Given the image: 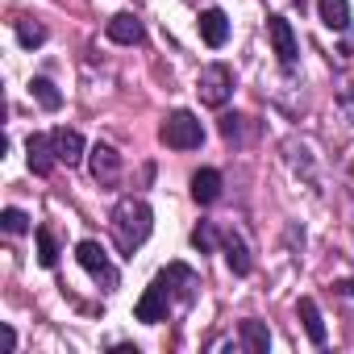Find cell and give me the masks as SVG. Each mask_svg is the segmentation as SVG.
<instances>
[{"label": "cell", "mask_w": 354, "mask_h": 354, "mask_svg": "<svg viewBox=\"0 0 354 354\" xmlns=\"http://www.w3.org/2000/svg\"><path fill=\"white\" fill-rule=\"evenodd\" d=\"M150 230H154V213H150L146 201L125 196V201L113 209V238H117L121 254H133V250L150 238Z\"/></svg>", "instance_id": "1"}, {"label": "cell", "mask_w": 354, "mask_h": 354, "mask_svg": "<svg viewBox=\"0 0 354 354\" xmlns=\"http://www.w3.org/2000/svg\"><path fill=\"white\" fill-rule=\"evenodd\" d=\"M158 138L171 146V150H196L201 142H205V129H201V121L192 117V113H171L167 121H162V129H158Z\"/></svg>", "instance_id": "2"}, {"label": "cell", "mask_w": 354, "mask_h": 354, "mask_svg": "<svg viewBox=\"0 0 354 354\" xmlns=\"http://www.w3.org/2000/svg\"><path fill=\"white\" fill-rule=\"evenodd\" d=\"M75 259H80V267H84V271L104 288V292H113V288H117V267L109 263V254H104V246H100V242H92V238H88V242H80V246H75Z\"/></svg>", "instance_id": "3"}, {"label": "cell", "mask_w": 354, "mask_h": 354, "mask_svg": "<svg viewBox=\"0 0 354 354\" xmlns=\"http://www.w3.org/2000/svg\"><path fill=\"white\" fill-rule=\"evenodd\" d=\"M196 92H201L205 104L221 109V104L230 100V92H234V71H230L225 63H209V67L201 71V80H196Z\"/></svg>", "instance_id": "4"}, {"label": "cell", "mask_w": 354, "mask_h": 354, "mask_svg": "<svg viewBox=\"0 0 354 354\" xmlns=\"http://www.w3.org/2000/svg\"><path fill=\"white\" fill-rule=\"evenodd\" d=\"M167 308H171V292H167V283H162V279H154V283L142 292V300H138L133 317H138V321H146V325H158V321H167Z\"/></svg>", "instance_id": "5"}, {"label": "cell", "mask_w": 354, "mask_h": 354, "mask_svg": "<svg viewBox=\"0 0 354 354\" xmlns=\"http://www.w3.org/2000/svg\"><path fill=\"white\" fill-rule=\"evenodd\" d=\"M26 158H30V171H34V175H50V171L59 167L55 138H50V133H30V142H26Z\"/></svg>", "instance_id": "6"}, {"label": "cell", "mask_w": 354, "mask_h": 354, "mask_svg": "<svg viewBox=\"0 0 354 354\" xmlns=\"http://www.w3.org/2000/svg\"><path fill=\"white\" fill-rule=\"evenodd\" d=\"M267 34H271V46H275V55H279V63L283 67H292L296 63V34H292V21L288 17H267Z\"/></svg>", "instance_id": "7"}, {"label": "cell", "mask_w": 354, "mask_h": 354, "mask_svg": "<svg viewBox=\"0 0 354 354\" xmlns=\"http://www.w3.org/2000/svg\"><path fill=\"white\" fill-rule=\"evenodd\" d=\"M88 167H92V175L100 184H113L117 175H121V154L113 150V146H104V142H96L92 150H88Z\"/></svg>", "instance_id": "8"}, {"label": "cell", "mask_w": 354, "mask_h": 354, "mask_svg": "<svg viewBox=\"0 0 354 354\" xmlns=\"http://www.w3.org/2000/svg\"><path fill=\"white\" fill-rule=\"evenodd\" d=\"M104 34H109V42H117V46H138V42L146 38L142 21H138L133 13H117V17H109Z\"/></svg>", "instance_id": "9"}, {"label": "cell", "mask_w": 354, "mask_h": 354, "mask_svg": "<svg viewBox=\"0 0 354 354\" xmlns=\"http://www.w3.org/2000/svg\"><path fill=\"white\" fill-rule=\"evenodd\" d=\"M196 26H201V38H205V46L221 50V46L230 42V17H225L221 9H205Z\"/></svg>", "instance_id": "10"}, {"label": "cell", "mask_w": 354, "mask_h": 354, "mask_svg": "<svg viewBox=\"0 0 354 354\" xmlns=\"http://www.w3.org/2000/svg\"><path fill=\"white\" fill-rule=\"evenodd\" d=\"M158 279L167 283V292H171L175 300H192V292H196V271L184 267V263H171Z\"/></svg>", "instance_id": "11"}, {"label": "cell", "mask_w": 354, "mask_h": 354, "mask_svg": "<svg viewBox=\"0 0 354 354\" xmlns=\"http://www.w3.org/2000/svg\"><path fill=\"white\" fill-rule=\"evenodd\" d=\"M50 138H55V154H59V162L75 167V162L84 158V138H80V129L59 125V129H50Z\"/></svg>", "instance_id": "12"}, {"label": "cell", "mask_w": 354, "mask_h": 354, "mask_svg": "<svg viewBox=\"0 0 354 354\" xmlns=\"http://www.w3.org/2000/svg\"><path fill=\"white\" fill-rule=\"evenodd\" d=\"M217 196H221V175H217L213 167L196 171V175H192V201H196V205H213Z\"/></svg>", "instance_id": "13"}, {"label": "cell", "mask_w": 354, "mask_h": 354, "mask_svg": "<svg viewBox=\"0 0 354 354\" xmlns=\"http://www.w3.org/2000/svg\"><path fill=\"white\" fill-rule=\"evenodd\" d=\"M296 313H300V321H304V333H308V342H313V346H325V321H321V308H317V300H313V296H304V300L296 304Z\"/></svg>", "instance_id": "14"}, {"label": "cell", "mask_w": 354, "mask_h": 354, "mask_svg": "<svg viewBox=\"0 0 354 354\" xmlns=\"http://www.w3.org/2000/svg\"><path fill=\"white\" fill-rule=\"evenodd\" d=\"M242 346H246V354H267L271 350V329L263 321H242Z\"/></svg>", "instance_id": "15"}, {"label": "cell", "mask_w": 354, "mask_h": 354, "mask_svg": "<svg viewBox=\"0 0 354 354\" xmlns=\"http://www.w3.org/2000/svg\"><path fill=\"white\" fill-rule=\"evenodd\" d=\"M317 13L329 30H346L350 26V0H317Z\"/></svg>", "instance_id": "16"}, {"label": "cell", "mask_w": 354, "mask_h": 354, "mask_svg": "<svg viewBox=\"0 0 354 354\" xmlns=\"http://www.w3.org/2000/svg\"><path fill=\"white\" fill-rule=\"evenodd\" d=\"M30 92H34V100H38L42 109H50V113H55V109L63 104V92H59V88H55V84H50L46 75H38V80L30 84Z\"/></svg>", "instance_id": "17"}, {"label": "cell", "mask_w": 354, "mask_h": 354, "mask_svg": "<svg viewBox=\"0 0 354 354\" xmlns=\"http://www.w3.org/2000/svg\"><path fill=\"white\" fill-rule=\"evenodd\" d=\"M225 259H230V267H234V275H246L250 271V254H246V246L230 234L225 238Z\"/></svg>", "instance_id": "18"}, {"label": "cell", "mask_w": 354, "mask_h": 354, "mask_svg": "<svg viewBox=\"0 0 354 354\" xmlns=\"http://www.w3.org/2000/svg\"><path fill=\"white\" fill-rule=\"evenodd\" d=\"M38 263L42 267H55L59 263V242H55L50 230H38Z\"/></svg>", "instance_id": "19"}, {"label": "cell", "mask_w": 354, "mask_h": 354, "mask_svg": "<svg viewBox=\"0 0 354 354\" xmlns=\"http://www.w3.org/2000/svg\"><path fill=\"white\" fill-rule=\"evenodd\" d=\"M17 38H21V46H26V50H34V46H42V42H46V30H42L38 21H17Z\"/></svg>", "instance_id": "20"}, {"label": "cell", "mask_w": 354, "mask_h": 354, "mask_svg": "<svg viewBox=\"0 0 354 354\" xmlns=\"http://www.w3.org/2000/svg\"><path fill=\"white\" fill-rule=\"evenodd\" d=\"M0 225H5V234H26L30 230V217L21 209H5V213H0Z\"/></svg>", "instance_id": "21"}, {"label": "cell", "mask_w": 354, "mask_h": 354, "mask_svg": "<svg viewBox=\"0 0 354 354\" xmlns=\"http://www.w3.org/2000/svg\"><path fill=\"white\" fill-rule=\"evenodd\" d=\"M192 246H196L201 254H209V250L217 246V230H213V225H196V230H192Z\"/></svg>", "instance_id": "22"}, {"label": "cell", "mask_w": 354, "mask_h": 354, "mask_svg": "<svg viewBox=\"0 0 354 354\" xmlns=\"http://www.w3.org/2000/svg\"><path fill=\"white\" fill-rule=\"evenodd\" d=\"M221 133L234 142V138L242 133V117H238V113H225V117H221Z\"/></svg>", "instance_id": "23"}, {"label": "cell", "mask_w": 354, "mask_h": 354, "mask_svg": "<svg viewBox=\"0 0 354 354\" xmlns=\"http://www.w3.org/2000/svg\"><path fill=\"white\" fill-rule=\"evenodd\" d=\"M0 346H5V350H13V346H17V333H13L9 325H5V333H0Z\"/></svg>", "instance_id": "24"}, {"label": "cell", "mask_w": 354, "mask_h": 354, "mask_svg": "<svg viewBox=\"0 0 354 354\" xmlns=\"http://www.w3.org/2000/svg\"><path fill=\"white\" fill-rule=\"evenodd\" d=\"M350 175H354V162H350Z\"/></svg>", "instance_id": "25"}]
</instances>
